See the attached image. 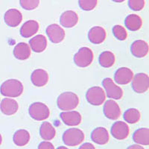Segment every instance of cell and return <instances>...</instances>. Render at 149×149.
<instances>
[{"instance_id": "obj_1", "label": "cell", "mask_w": 149, "mask_h": 149, "mask_svg": "<svg viewBox=\"0 0 149 149\" xmlns=\"http://www.w3.org/2000/svg\"><path fill=\"white\" fill-rule=\"evenodd\" d=\"M2 95L8 98H17L20 96L23 92V85L17 79H9L5 81L0 87Z\"/></svg>"}, {"instance_id": "obj_2", "label": "cell", "mask_w": 149, "mask_h": 149, "mask_svg": "<svg viewBox=\"0 0 149 149\" xmlns=\"http://www.w3.org/2000/svg\"><path fill=\"white\" fill-rule=\"evenodd\" d=\"M57 104L58 108L63 111L73 110L78 106L79 98L75 93L65 92L58 96Z\"/></svg>"}, {"instance_id": "obj_3", "label": "cell", "mask_w": 149, "mask_h": 149, "mask_svg": "<svg viewBox=\"0 0 149 149\" xmlns=\"http://www.w3.org/2000/svg\"><path fill=\"white\" fill-rule=\"evenodd\" d=\"M84 138V133L76 127L68 129L63 134V141L66 146L74 147L78 146L83 142Z\"/></svg>"}, {"instance_id": "obj_4", "label": "cell", "mask_w": 149, "mask_h": 149, "mask_svg": "<svg viewBox=\"0 0 149 149\" xmlns=\"http://www.w3.org/2000/svg\"><path fill=\"white\" fill-rule=\"evenodd\" d=\"M30 116L36 121H44L50 115V110L45 104L42 102H34L30 105L29 109Z\"/></svg>"}, {"instance_id": "obj_5", "label": "cell", "mask_w": 149, "mask_h": 149, "mask_svg": "<svg viewBox=\"0 0 149 149\" xmlns=\"http://www.w3.org/2000/svg\"><path fill=\"white\" fill-rule=\"evenodd\" d=\"M93 61V52L88 47H82L74 56V62L79 67H87Z\"/></svg>"}, {"instance_id": "obj_6", "label": "cell", "mask_w": 149, "mask_h": 149, "mask_svg": "<svg viewBox=\"0 0 149 149\" xmlns=\"http://www.w3.org/2000/svg\"><path fill=\"white\" fill-rule=\"evenodd\" d=\"M86 98L90 104L93 106H99L104 102L106 94L104 89L100 86H93L86 92Z\"/></svg>"}, {"instance_id": "obj_7", "label": "cell", "mask_w": 149, "mask_h": 149, "mask_svg": "<svg viewBox=\"0 0 149 149\" xmlns=\"http://www.w3.org/2000/svg\"><path fill=\"white\" fill-rule=\"evenodd\" d=\"M102 85L109 98H112L113 100H119L123 96V90L120 86H117L110 78H104L102 81Z\"/></svg>"}, {"instance_id": "obj_8", "label": "cell", "mask_w": 149, "mask_h": 149, "mask_svg": "<svg viewBox=\"0 0 149 149\" xmlns=\"http://www.w3.org/2000/svg\"><path fill=\"white\" fill-rule=\"evenodd\" d=\"M132 88L136 93H144L149 88V77L146 73H138L132 79Z\"/></svg>"}, {"instance_id": "obj_9", "label": "cell", "mask_w": 149, "mask_h": 149, "mask_svg": "<svg viewBox=\"0 0 149 149\" xmlns=\"http://www.w3.org/2000/svg\"><path fill=\"white\" fill-rule=\"evenodd\" d=\"M49 39L53 43H60L64 40L65 31L58 24H51L46 29Z\"/></svg>"}, {"instance_id": "obj_10", "label": "cell", "mask_w": 149, "mask_h": 149, "mask_svg": "<svg viewBox=\"0 0 149 149\" xmlns=\"http://www.w3.org/2000/svg\"><path fill=\"white\" fill-rule=\"evenodd\" d=\"M103 110L105 116L110 120H116L121 115V109L119 104L113 99L105 102Z\"/></svg>"}, {"instance_id": "obj_11", "label": "cell", "mask_w": 149, "mask_h": 149, "mask_svg": "<svg viewBox=\"0 0 149 149\" xmlns=\"http://www.w3.org/2000/svg\"><path fill=\"white\" fill-rule=\"evenodd\" d=\"M129 127L125 122L118 121L113 123L111 127V134L115 139L118 140H123L128 136Z\"/></svg>"}, {"instance_id": "obj_12", "label": "cell", "mask_w": 149, "mask_h": 149, "mask_svg": "<svg viewBox=\"0 0 149 149\" xmlns=\"http://www.w3.org/2000/svg\"><path fill=\"white\" fill-rule=\"evenodd\" d=\"M61 120L63 123L68 126H77L81 124L82 117L81 113L78 111L70 110V111H63L60 114Z\"/></svg>"}, {"instance_id": "obj_13", "label": "cell", "mask_w": 149, "mask_h": 149, "mask_svg": "<svg viewBox=\"0 0 149 149\" xmlns=\"http://www.w3.org/2000/svg\"><path fill=\"white\" fill-rule=\"evenodd\" d=\"M134 78V72L127 67H121L114 74V81L120 85L128 84Z\"/></svg>"}, {"instance_id": "obj_14", "label": "cell", "mask_w": 149, "mask_h": 149, "mask_svg": "<svg viewBox=\"0 0 149 149\" xmlns=\"http://www.w3.org/2000/svg\"><path fill=\"white\" fill-rule=\"evenodd\" d=\"M4 20L9 27L15 28L21 23L22 20V13L15 8L9 9L5 12Z\"/></svg>"}, {"instance_id": "obj_15", "label": "cell", "mask_w": 149, "mask_h": 149, "mask_svg": "<svg viewBox=\"0 0 149 149\" xmlns=\"http://www.w3.org/2000/svg\"><path fill=\"white\" fill-rule=\"evenodd\" d=\"M61 25L64 28H72L78 22V15L74 10H66L60 18Z\"/></svg>"}, {"instance_id": "obj_16", "label": "cell", "mask_w": 149, "mask_h": 149, "mask_svg": "<svg viewBox=\"0 0 149 149\" xmlns=\"http://www.w3.org/2000/svg\"><path fill=\"white\" fill-rule=\"evenodd\" d=\"M88 38L93 44H101L106 39V31L101 26L93 27L89 31Z\"/></svg>"}, {"instance_id": "obj_17", "label": "cell", "mask_w": 149, "mask_h": 149, "mask_svg": "<svg viewBox=\"0 0 149 149\" xmlns=\"http://www.w3.org/2000/svg\"><path fill=\"white\" fill-rule=\"evenodd\" d=\"M91 139L96 144L105 145L109 142L110 135L107 129L103 127H98L93 130Z\"/></svg>"}, {"instance_id": "obj_18", "label": "cell", "mask_w": 149, "mask_h": 149, "mask_svg": "<svg viewBox=\"0 0 149 149\" xmlns=\"http://www.w3.org/2000/svg\"><path fill=\"white\" fill-rule=\"evenodd\" d=\"M130 51L136 58H144L148 53V45L144 40H136L130 46Z\"/></svg>"}, {"instance_id": "obj_19", "label": "cell", "mask_w": 149, "mask_h": 149, "mask_svg": "<svg viewBox=\"0 0 149 149\" xmlns=\"http://www.w3.org/2000/svg\"><path fill=\"white\" fill-rule=\"evenodd\" d=\"M31 81L33 84L37 87L44 86L49 81V74L46 70L37 69L34 70L31 74Z\"/></svg>"}, {"instance_id": "obj_20", "label": "cell", "mask_w": 149, "mask_h": 149, "mask_svg": "<svg viewBox=\"0 0 149 149\" xmlns=\"http://www.w3.org/2000/svg\"><path fill=\"white\" fill-rule=\"evenodd\" d=\"M19 109L18 102L13 98H5L0 103V110L6 116L15 114Z\"/></svg>"}, {"instance_id": "obj_21", "label": "cell", "mask_w": 149, "mask_h": 149, "mask_svg": "<svg viewBox=\"0 0 149 149\" xmlns=\"http://www.w3.org/2000/svg\"><path fill=\"white\" fill-rule=\"evenodd\" d=\"M29 46L34 52L40 53L45 51L47 47V40L44 35L38 34L34 37L29 41Z\"/></svg>"}, {"instance_id": "obj_22", "label": "cell", "mask_w": 149, "mask_h": 149, "mask_svg": "<svg viewBox=\"0 0 149 149\" xmlns=\"http://www.w3.org/2000/svg\"><path fill=\"white\" fill-rule=\"evenodd\" d=\"M39 23L36 20H28L22 26L20 29V34L22 37L29 38L32 37L39 30Z\"/></svg>"}, {"instance_id": "obj_23", "label": "cell", "mask_w": 149, "mask_h": 149, "mask_svg": "<svg viewBox=\"0 0 149 149\" xmlns=\"http://www.w3.org/2000/svg\"><path fill=\"white\" fill-rule=\"evenodd\" d=\"M31 49L26 42H19L14 49V55L17 59L24 61L30 58Z\"/></svg>"}, {"instance_id": "obj_24", "label": "cell", "mask_w": 149, "mask_h": 149, "mask_svg": "<svg viewBox=\"0 0 149 149\" xmlns=\"http://www.w3.org/2000/svg\"><path fill=\"white\" fill-rule=\"evenodd\" d=\"M134 142L140 146L149 145V130L146 127H142L136 130L133 134Z\"/></svg>"}, {"instance_id": "obj_25", "label": "cell", "mask_w": 149, "mask_h": 149, "mask_svg": "<svg viewBox=\"0 0 149 149\" xmlns=\"http://www.w3.org/2000/svg\"><path fill=\"white\" fill-rule=\"evenodd\" d=\"M40 134L42 139L46 141L52 140L56 135V130L50 122H44L40 128Z\"/></svg>"}, {"instance_id": "obj_26", "label": "cell", "mask_w": 149, "mask_h": 149, "mask_svg": "<svg viewBox=\"0 0 149 149\" xmlns=\"http://www.w3.org/2000/svg\"><path fill=\"white\" fill-rule=\"evenodd\" d=\"M125 25L127 29L136 31L141 29L142 26V18L136 14H130L125 18Z\"/></svg>"}, {"instance_id": "obj_27", "label": "cell", "mask_w": 149, "mask_h": 149, "mask_svg": "<svg viewBox=\"0 0 149 149\" xmlns=\"http://www.w3.org/2000/svg\"><path fill=\"white\" fill-rule=\"evenodd\" d=\"M30 134L25 129H19L17 130L13 136L14 144L17 146H25L30 140Z\"/></svg>"}, {"instance_id": "obj_28", "label": "cell", "mask_w": 149, "mask_h": 149, "mask_svg": "<svg viewBox=\"0 0 149 149\" xmlns=\"http://www.w3.org/2000/svg\"><path fill=\"white\" fill-rule=\"evenodd\" d=\"M98 61L102 67L110 68L113 66L115 63L116 57L113 53L111 52L105 51L99 55Z\"/></svg>"}, {"instance_id": "obj_29", "label": "cell", "mask_w": 149, "mask_h": 149, "mask_svg": "<svg viewBox=\"0 0 149 149\" xmlns=\"http://www.w3.org/2000/svg\"><path fill=\"white\" fill-rule=\"evenodd\" d=\"M124 119L126 122L129 124L136 123L139 121L141 117V114L139 110L136 108H130L127 109L125 113H124Z\"/></svg>"}, {"instance_id": "obj_30", "label": "cell", "mask_w": 149, "mask_h": 149, "mask_svg": "<svg viewBox=\"0 0 149 149\" xmlns=\"http://www.w3.org/2000/svg\"><path fill=\"white\" fill-rule=\"evenodd\" d=\"M113 34L114 37L119 40H125L127 37V33L126 29L119 25H116L113 26Z\"/></svg>"}, {"instance_id": "obj_31", "label": "cell", "mask_w": 149, "mask_h": 149, "mask_svg": "<svg viewBox=\"0 0 149 149\" xmlns=\"http://www.w3.org/2000/svg\"><path fill=\"white\" fill-rule=\"evenodd\" d=\"M98 0H78V5L83 10H93L97 6Z\"/></svg>"}, {"instance_id": "obj_32", "label": "cell", "mask_w": 149, "mask_h": 149, "mask_svg": "<svg viewBox=\"0 0 149 149\" xmlns=\"http://www.w3.org/2000/svg\"><path fill=\"white\" fill-rule=\"evenodd\" d=\"M19 3L25 10H32L39 6L40 0H19Z\"/></svg>"}, {"instance_id": "obj_33", "label": "cell", "mask_w": 149, "mask_h": 149, "mask_svg": "<svg viewBox=\"0 0 149 149\" xmlns=\"http://www.w3.org/2000/svg\"><path fill=\"white\" fill-rule=\"evenodd\" d=\"M145 5V0H128L129 8L134 11H139L143 9Z\"/></svg>"}, {"instance_id": "obj_34", "label": "cell", "mask_w": 149, "mask_h": 149, "mask_svg": "<svg viewBox=\"0 0 149 149\" xmlns=\"http://www.w3.org/2000/svg\"><path fill=\"white\" fill-rule=\"evenodd\" d=\"M38 149H54V146L49 141H43L39 144Z\"/></svg>"}, {"instance_id": "obj_35", "label": "cell", "mask_w": 149, "mask_h": 149, "mask_svg": "<svg viewBox=\"0 0 149 149\" xmlns=\"http://www.w3.org/2000/svg\"><path fill=\"white\" fill-rule=\"evenodd\" d=\"M78 149H95V148L92 143L86 142V143H84L83 145H81V146H80Z\"/></svg>"}, {"instance_id": "obj_36", "label": "cell", "mask_w": 149, "mask_h": 149, "mask_svg": "<svg viewBox=\"0 0 149 149\" xmlns=\"http://www.w3.org/2000/svg\"><path fill=\"white\" fill-rule=\"evenodd\" d=\"M127 149H145V148L142 147V146H141L140 145L135 144V145H132V146H130Z\"/></svg>"}, {"instance_id": "obj_37", "label": "cell", "mask_w": 149, "mask_h": 149, "mask_svg": "<svg viewBox=\"0 0 149 149\" xmlns=\"http://www.w3.org/2000/svg\"><path fill=\"white\" fill-rule=\"evenodd\" d=\"M112 1L114 2H117V3H121V2H125V0H112Z\"/></svg>"}, {"instance_id": "obj_38", "label": "cell", "mask_w": 149, "mask_h": 149, "mask_svg": "<svg viewBox=\"0 0 149 149\" xmlns=\"http://www.w3.org/2000/svg\"><path fill=\"white\" fill-rule=\"evenodd\" d=\"M57 149H69L67 147H65V146H60Z\"/></svg>"}, {"instance_id": "obj_39", "label": "cell", "mask_w": 149, "mask_h": 149, "mask_svg": "<svg viewBox=\"0 0 149 149\" xmlns=\"http://www.w3.org/2000/svg\"><path fill=\"white\" fill-rule=\"evenodd\" d=\"M2 135L0 134V146H1V144H2Z\"/></svg>"}]
</instances>
